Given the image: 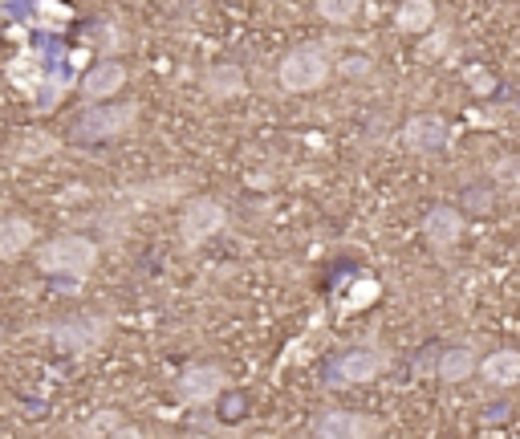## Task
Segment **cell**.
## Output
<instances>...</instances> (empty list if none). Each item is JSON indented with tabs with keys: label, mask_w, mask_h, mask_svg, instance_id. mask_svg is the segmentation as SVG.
<instances>
[{
	"label": "cell",
	"mask_w": 520,
	"mask_h": 439,
	"mask_svg": "<svg viewBox=\"0 0 520 439\" xmlns=\"http://www.w3.org/2000/svg\"><path fill=\"white\" fill-rule=\"evenodd\" d=\"M334 45H321V41H301L293 45L281 66H277V82L285 94H313L325 82L334 78Z\"/></svg>",
	"instance_id": "1"
},
{
	"label": "cell",
	"mask_w": 520,
	"mask_h": 439,
	"mask_svg": "<svg viewBox=\"0 0 520 439\" xmlns=\"http://www.w3.org/2000/svg\"><path fill=\"white\" fill-rule=\"evenodd\" d=\"M37 269L49 273V277L86 281V277L98 269V244H94L90 236H57V240L41 244Z\"/></svg>",
	"instance_id": "2"
},
{
	"label": "cell",
	"mask_w": 520,
	"mask_h": 439,
	"mask_svg": "<svg viewBox=\"0 0 520 439\" xmlns=\"http://www.w3.org/2000/svg\"><path fill=\"white\" fill-rule=\"evenodd\" d=\"M139 122V106L135 102H90V110L78 114L74 122V135L82 143H106V139H118L126 135L130 127Z\"/></svg>",
	"instance_id": "3"
},
{
	"label": "cell",
	"mask_w": 520,
	"mask_h": 439,
	"mask_svg": "<svg viewBox=\"0 0 520 439\" xmlns=\"http://www.w3.org/2000/svg\"><path fill=\"white\" fill-rule=\"evenodd\" d=\"M224 228H228V208L220 200H212V196L187 200V208L179 216V240H183V248H200L212 236H220Z\"/></svg>",
	"instance_id": "4"
},
{
	"label": "cell",
	"mask_w": 520,
	"mask_h": 439,
	"mask_svg": "<svg viewBox=\"0 0 520 439\" xmlns=\"http://www.w3.org/2000/svg\"><path fill=\"white\" fill-rule=\"evenodd\" d=\"M53 346L61 354H74V358H86L94 354L106 338H110V318H102V313H86V318H65L49 330Z\"/></svg>",
	"instance_id": "5"
},
{
	"label": "cell",
	"mask_w": 520,
	"mask_h": 439,
	"mask_svg": "<svg viewBox=\"0 0 520 439\" xmlns=\"http://www.w3.org/2000/svg\"><path fill=\"white\" fill-rule=\"evenodd\" d=\"M228 391V370L216 362H195L175 379V399L183 407H212Z\"/></svg>",
	"instance_id": "6"
},
{
	"label": "cell",
	"mask_w": 520,
	"mask_h": 439,
	"mask_svg": "<svg viewBox=\"0 0 520 439\" xmlns=\"http://www.w3.org/2000/svg\"><path fill=\"white\" fill-rule=\"evenodd\" d=\"M313 435L321 439H374L386 431V423L378 415L354 411V407H330V411H317L309 423Z\"/></svg>",
	"instance_id": "7"
},
{
	"label": "cell",
	"mask_w": 520,
	"mask_h": 439,
	"mask_svg": "<svg viewBox=\"0 0 520 439\" xmlns=\"http://www.w3.org/2000/svg\"><path fill=\"white\" fill-rule=\"evenodd\" d=\"M386 350L378 346V338H366V342H358V346H350L346 354H338V362H334V383H346V387H362V383H374L378 374L386 370Z\"/></svg>",
	"instance_id": "8"
},
{
	"label": "cell",
	"mask_w": 520,
	"mask_h": 439,
	"mask_svg": "<svg viewBox=\"0 0 520 439\" xmlns=\"http://www.w3.org/2000/svg\"><path fill=\"white\" fill-rule=\"evenodd\" d=\"M447 143H451V127L439 114H411L403 122V147L415 151V155H435Z\"/></svg>",
	"instance_id": "9"
},
{
	"label": "cell",
	"mask_w": 520,
	"mask_h": 439,
	"mask_svg": "<svg viewBox=\"0 0 520 439\" xmlns=\"http://www.w3.org/2000/svg\"><path fill=\"white\" fill-rule=\"evenodd\" d=\"M464 236V212L451 208V204H435L427 216H423V240L431 244V253L447 257L455 244Z\"/></svg>",
	"instance_id": "10"
},
{
	"label": "cell",
	"mask_w": 520,
	"mask_h": 439,
	"mask_svg": "<svg viewBox=\"0 0 520 439\" xmlns=\"http://www.w3.org/2000/svg\"><path fill=\"white\" fill-rule=\"evenodd\" d=\"M122 86H126V66H122V61H114V57H106V61H98V66L86 70L82 98L86 102H106V98L122 94Z\"/></svg>",
	"instance_id": "11"
},
{
	"label": "cell",
	"mask_w": 520,
	"mask_h": 439,
	"mask_svg": "<svg viewBox=\"0 0 520 439\" xmlns=\"http://www.w3.org/2000/svg\"><path fill=\"white\" fill-rule=\"evenodd\" d=\"M37 240V228L29 216H0V261H17Z\"/></svg>",
	"instance_id": "12"
},
{
	"label": "cell",
	"mask_w": 520,
	"mask_h": 439,
	"mask_svg": "<svg viewBox=\"0 0 520 439\" xmlns=\"http://www.w3.org/2000/svg\"><path fill=\"white\" fill-rule=\"evenodd\" d=\"M476 374H480L488 387H500V391L516 387V383H520V350H492V354L476 366Z\"/></svg>",
	"instance_id": "13"
},
{
	"label": "cell",
	"mask_w": 520,
	"mask_h": 439,
	"mask_svg": "<svg viewBox=\"0 0 520 439\" xmlns=\"http://www.w3.org/2000/svg\"><path fill=\"white\" fill-rule=\"evenodd\" d=\"M476 366H480V354L472 346H447L435 362V374H439V383L455 387V383H468L476 374Z\"/></svg>",
	"instance_id": "14"
},
{
	"label": "cell",
	"mask_w": 520,
	"mask_h": 439,
	"mask_svg": "<svg viewBox=\"0 0 520 439\" xmlns=\"http://www.w3.org/2000/svg\"><path fill=\"white\" fill-rule=\"evenodd\" d=\"M435 25V0H399L395 9V29L407 37H419Z\"/></svg>",
	"instance_id": "15"
},
{
	"label": "cell",
	"mask_w": 520,
	"mask_h": 439,
	"mask_svg": "<svg viewBox=\"0 0 520 439\" xmlns=\"http://www.w3.org/2000/svg\"><path fill=\"white\" fill-rule=\"evenodd\" d=\"M187 183L183 175H171V179H155V183H139V187H126L130 200L135 204H175L183 192H187Z\"/></svg>",
	"instance_id": "16"
},
{
	"label": "cell",
	"mask_w": 520,
	"mask_h": 439,
	"mask_svg": "<svg viewBox=\"0 0 520 439\" xmlns=\"http://www.w3.org/2000/svg\"><path fill=\"white\" fill-rule=\"evenodd\" d=\"M204 90H208L216 102L240 98V94H244V74H240V66H212V70L204 74Z\"/></svg>",
	"instance_id": "17"
},
{
	"label": "cell",
	"mask_w": 520,
	"mask_h": 439,
	"mask_svg": "<svg viewBox=\"0 0 520 439\" xmlns=\"http://www.w3.org/2000/svg\"><path fill=\"white\" fill-rule=\"evenodd\" d=\"M313 9L325 25H350L362 9V0H313Z\"/></svg>",
	"instance_id": "18"
},
{
	"label": "cell",
	"mask_w": 520,
	"mask_h": 439,
	"mask_svg": "<svg viewBox=\"0 0 520 439\" xmlns=\"http://www.w3.org/2000/svg\"><path fill=\"white\" fill-rule=\"evenodd\" d=\"M382 297V289H378V281L374 277H362V281H354V289L346 293V301H342V309L346 313H354V309H366V305H374Z\"/></svg>",
	"instance_id": "19"
},
{
	"label": "cell",
	"mask_w": 520,
	"mask_h": 439,
	"mask_svg": "<svg viewBox=\"0 0 520 439\" xmlns=\"http://www.w3.org/2000/svg\"><path fill=\"white\" fill-rule=\"evenodd\" d=\"M492 187H520V155H500L488 171Z\"/></svg>",
	"instance_id": "20"
},
{
	"label": "cell",
	"mask_w": 520,
	"mask_h": 439,
	"mask_svg": "<svg viewBox=\"0 0 520 439\" xmlns=\"http://www.w3.org/2000/svg\"><path fill=\"white\" fill-rule=\"evenodd\" d=\"M57 151V139H49V135H29L21 147H17V159L21 163H37V159H45V155H53Z\"/></svg>",
	"instance_id": "21"
},
{
	"label": "cell",
	"mask_w": 520,
	"mask_h": 439,
	"mask_svg": "<svg viewBox=\"0 0 520 439\" xmlns=\"http://www.w3.org/2000/svg\"><path fill=\"white\" fill-rule=\"evenodd\" d=\"M82 431H86V435H110V431H126V427H122V415H118V411H98Z\"/></svg>",
	"instance_id": "22"
},
{
	"label": "cell",
	"mask_w": 520,
	"mask_h": 439,
	"mask_svg": "<svg viewBox=\"0 0 520 439\" xmlns=\"http://www.w3.org/2000/svg\"><path fill=\"white\" fill-rule=\"evenodd\" d=\"M464 204H468V208H476V212L492 208V179H488V187H484V183H480V187H468V196H464Z\"/></svg>",
	"instance_id": "23"
},
{
	"label": "cell",
	"mask_w": 520,
	"mask_h": 439,
	"mask_svg": "<svg viewBox=\"0 0 520 439\" xmlns=\"http://www.w3.org/2000/svg\"><path fill=\"white\" fill-rule=\"evenodd\" d=\"M342 74H346V78H366V74H370V57H366V53H350V57L342 61Z\"/></svg>",
	"instance_id": "24"
}]
</instances>
